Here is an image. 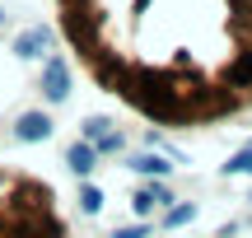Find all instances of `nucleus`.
I'll return each instance as SVG.
<instances>
[{"instance_id":"obj_1","label":"nucleus","mask_w":252,"mask_h":238,"mask_svg":"<svg viewBox=\"0 0 252 238\" xmlns=\"http://www.w3.org/2000/svg\"><path fill=\"white\" fill-rule=\"evenodd\" d=\"M98 89L159 126H210L252 108V0H56Z\"/></svg>"},{"instance_id":"obj_2","label":"nucleus","mask_w":252,"mask_h":238,"mask_svg":"<svg viewBox=\"0 0 252 238\" xmlns=\"http://www.w3.org/2000/svg\"><path fill=\"white\" fill-rule=\"evenodd\" d=\"M0 238H70L56 192L42 178L0 168Z\"/></svg>"},{"instance_id":"obj_3","label":"nucleus","mask_w":252,"mask_h":238,"mask_svg":"<svg viewBox=\"0 0 252 238\" xmlns=\"http://www.w3.org/2000/svg\"><path fill=\"white\" fill-rule=\"evenodd\" d=\"M42 93H47V103H61L65 93H70V75H65V65H61V61H47V75H42Z\"/></svg>"},{"instance_id":"obj_4","label":"nucleus","mask_w":252,"mask_h":238,"mask_svg":"<svg viewBox=\"0 0 252 238\" xmlns=\"http://www.w3.org/2000/svg\"><path fill=\"white\" fill-rule=\"evenodd\" d=\"M14 136L19 140H47L52 136V117H47V112H24L19 126H14Z\"/></svg>"},{"instance_id":"obj_5","label":"nucleus","mask_w":252,"mask_h":238,"mask_svg":"<svg viewBox=\"0 0 252 238\" xmlns=\"http://www.w3.org/2000/svg\"><path fill=\"white\" fill-rule=\"evenodd\" d=\"M42 42H47L42 28H28V33L14 37V52H19V56H37V52H42Z\"/></svg>"},{"instance_id":"obj_6","label":"nucleus","mask_w":252,"mask_h":238,"mask_svg":"<svg viewBox=\"0 0 252 238\" xmlns=\"http://www.w3.org/2000/svg\"><path fill=\"white\" fill-rule=\"evenodd\" d=\"M65 159H70V168H75V173L84 178V173H89L94 164H98V149H94V145H75V149H70Z\"/></svg>"},{"instance_id":"obj_7","label":"nucleus","mask_w":252,"mask_h":238,"mask_svg":"<svg viewBox=\"0 0 252 238\" xmlns=\"http://www.w3.org/2000/svg\"><path fill=\"white\" fill-rule=\"evenodd\" d=\"M159 201H168V196H163L159 187H145V192H135V201H131V206H135V210L145 215V210H154V206H159Z\"/></svg>"},{"instance_id":"obj_8","label":"nucleus","mask_w":252,"mask_h":238,"mask_svg":"<svg viewBox=\"0 0 252 238\" xmlns=\"http://www.w3.org/2000/svg\"><path fill=\"white\" fill-rule=\"evenodd\" d=\"M80 210L84 215H98L103 210V192H98V187H84V192H80Z\"/></svg>"},{"instance_id":"obj_9","label":"nucleus","mask_w":252,"mask_h":238,"mask_svg":"<svg viewBox=\"0 0 252 238\" xmlns=\"http://www.w3.org/2000/svg\"><path fill=\"white\" fill-rule=\"evenodd\" d=\"M131 168H140V173H168V164H163L159 154H140V159H131Z\"/></svg>"},{"instance_id":"obj_10","label":"nucleus","mask_w":252,"mask_h":238,"mask_svg":"<svg viewBox=\"0 0 252 238\" xmlns=\"http://www.w3.org/2000/svg\"><path fill=\"white\" fill-rule=\"evenodd\" d=\"M191 215H196V206H178V210H168V229H173V224H187Z\"/></svg>"},{"instance_id":"obj_11","label":"nucleus","mask_w":252,"mask_h":238,"mask_svg":"<svg viewBox=\"0 0 252 238\" xmlns=\"http://www.w3.org/2000/svg\"><path fill=\"white\" fill-rule=\"evenodd\" d=\"M229 173H252V149H243V154L229 164Z\"/></svg>"},{"instance_id":"obj_12","label":"nucleus","mask_w":252,"mask_h":238,"mask_svg":"<svg viewBox=\"0 0 252 238\" xmlns=\"http://www.w3.org/2000/svg\"><path fill=\"white\" fill-rule=\"evenodd\" d=\"M112 238H150V229H145V224H135V229H117Z\"/></svg>"},{"instance_id":"obj_13","label":"nucleus","mask_w":252,"mask_h":238,"mask_svg":"<svg viewBox=\"0 0 252 238\" xmlns=\"http://www.w3.org/2000/svg\"><path fill=\"white\" fill-rule=\"evenodd\" d=\"M0 24H5V9H0Z\"/></svg>"}]
</instances>
